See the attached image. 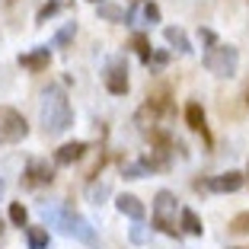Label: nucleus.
Listing matches in <instances>:
<instances>
[{"instance_id": "f257e3e1", "label": "nucleus", "mask_w": 249, "mask_h": 249, "mask_svg": "<svg viewBox=\"0 0 249 249\" xmlns=\"http://www.w3.org/2000/svg\"><path fill=\"white\" fill-rule=\"evenodd\" d=\"M38 211H42V217H45L48 227H58L61 233H67V236H73V240L87 243V246H96V243H99L93 224H89L83 214H77L73 208H58V205H45V201H42Z\"/></svg>"}, {"instance_id": "f03ea898", "label": "nucleus", "mask_w": 249, "mask_h": 249, "mask_svg": "<svg viewBox=\"0 0 249 249\" xmlns=\"http://www.w3.org/2000/svg\"><path fill=\"white\" fill-rule=\"evenodd\" d=\"M42 124L45 134H64L73 124V109L61 87H48L42 96Z\"/></svg>"}, {"instance_id": "7ed1b4c3", "label": "nucleus", "mask_w": 249, "mask_h": 249, "mask_svg": "<svg viewBox=\"0 0 249 249\" xmlns=\"http://www.w3.org/2000/svg\"><path fill=\"white\" fill-rule=\"evenodd\" d=\"M150 220H154V227L163 230L166 236L179 233V227H176V195L169 189H160L154 195V214H150Z\"/></svg>"}, {"instance_id": "20e7f679", "label": "nucleus", "mask_w": 249, "mask_h": 249, "mask_svg": "<svg viewBox=\"0 0 249 249\" xmlns=\"http://www.w3.org/2000/svg\"><path fill=\"white\" fill-rule=\"evenodd\" d=\"M201 64H205L214 77H233L236 64H240V52H236L233 45H214V48L205 52Z\"/></svg>"}, {"instance_id": "39448f33", "label": "nucleus", "mask_w": 249, "mask_h": 249, "mask_svg": "<svg viewBox=\"0 0 249 249\" xmlns=\"http://www.w3.org/2000/svg\"><path fill=\"white\" fill-rule=\"evenodd\" d=\"M29 134V122L22 118V112L0 106V144H19Z\"/></svg>"}, {"instance_id": "423d86ee", "label": "nucleus", "mask_w": 249, "mask_h": 249, "mask_svg": "<svg viewBox=\"0 0 249 249\" xmlns=\"http://www.w3.org/2000/svg\"><path fill=\"white\" fill-rule=\"evenodd\" d=\"M103 80H106V89H109L112 96H124V93H128V67H124L122 58H112L109 61Z\"/></svg>"}, {"instance_id": "0eeeda50", "label": "nucleus", "mask_w": 249, "mask_h": 249, "mask_svg": "<svg viewBox=\"0 0 249 249\" xmlns=\"http://www.w3.org/2000/svg\"><path fill=\"white\" fill-rule=\"evenodd\" d=\"M243 173L230 169V173H220V176L208 179V182H198V189H208V192H240L243 189Z\"/></svg>"}, {"instance_id": "6e6552de", "label": "nucleus", "mask_w": 249, "mask_h": 249, "mask_svg": "<svg viewBox=\"0 0 249 249\" xmlns=\"http://www.w3.org/2000/svg\"><path fill=\"white\" fill-rule=\"evenodd\" d=\"M52 182H54V166H48V160H29L26 185H52Z\"/></svg>"}, {"instance_id": "1a4fd4ad", "label": "nucleus", "mask_w": 249, "mask_h": 249, "mask_svg": "<svg viewBox=\"0 0 249 249\" xmlns=\"http://www.w3.org/2000/svg\"><path fill=\"white\" fill-rule=\"evenodd\" d=\"M83 154H87V144H83V141H71V144H61L58 150H54V166H71V163H77Z\"/></svg>"}, {"instance_id": "9d476101", "label": "nucleus", "mask_w": 249, "mask_h": 249, "mask_svg": "<svg viewBox=\"0 0 249 249\" xmlns=\"http://www.w3.org/2000/svg\"><path fill=\"white\" fill-rule=\"evenodd\" d=\"M48 64H52V52H48V45H45V48H36V52L19 54V67H26V71H32V73L45 71Z\"/></svg>"}, {"instance_id": "9b49d317", "label": "nucleus", "mask_w": 249, "mask_h": 249, "mask_svg": "<svg viewBox=\"0 0 249 249\" xmlns=\"http://www.w3.org/2000/svg\"><path fill=\"white\" fill-rule=\"evenodd\" d=\"M115 208L122 214H128L131 220H144V214H147L144 201H141V198H134V195H118L115 198Z\"/></svg>"}, {"instance_id": "f8f14e48", "label": "nucleus", "mask_w": 249, "mask_h": 249, "mask_svg": "<svg viewBox=\"0 0 249 249\" xmlns=\"http://www.w3.org/2000/svg\"><path fill=\"white\" fill-rule=\"evenodd\" d=\"M169 154H173V150H166V147H157V150H150V154H147L141 163H144L150 173H163V169H169Z\"/></svg>"}, {"instance_id": "ddd939ff", "label": "nucleus", "mask_w": 249, "mask_h": 249, "mask_svg": "<svg viewBox=\"0 0 249 249\" xmlns=\"http://www.w3.org/2000/svg\"><path fill=\"white\" fill-rule=\"evenodd\" d=\"M163 38H166V42L173 45L179 54H192V42H189V36H185L182 29H176V26H166V29H163Z\"/></svg>"}, {"instance_id": "4468645a", "label": "nucleus", "mask_w": 249, "mask_h": 249, "mask_svg": "<svg viewBox=\"0 0 249 249\" xmlns=\"http://www.w3.org/2000/svg\"><path fill=\"white\" fill-rule=\"evenodd\" d=\"M179 227H182L189 236H201V233H205L201 220H198V214L192 211V208H182V211H179Z\"/></svg>"}, {"instance_id": "2eb2a0df", "label": "nucleus", "mask_w": 249, "mask_h": 249, "mask_svg": "<svg viewBox=\"0 0 249 249\" xmlns=\"http://www.w3.org/2000/svg\"><path fill=\"white\" fill-rule=\"evenodd\" d=\"M185 124H189L192 131H201L205 134V109L198 103H189L185 106Z\"/></svg>"}, {"instance_id": "dca6fc26", "label": "nucleus", "mask_w": 249, "mask_h": 249, "mask_svg": "<svg viewBox=\"0 0 249 249\" xmlns=\"http://www.w3.org/2000/svg\"><path fill=\"white\" fill-rule=\"evenodd\" d=\"M26 243H29V249H48V243H52L48 227H26Z\"/></svg>"}, {"instance_id": "f3484780", "label": "nucleus", "mask_w": 249, "mask_h": 249, "mask_svg": "<svg viewBox=\"0 0 249 249\" xmlns=\"http://www.w3.org/2000/svg\"><path fill=\"white\" fill-rule=\"evenodd\" d=\"M99 19H106V22H124L128 19V13H124L122 7H115V3H109V0H99Z\"/></svg>"}, {"instance_id": "a211bd4d", "label": "nucleus", "mask_w": 249, "mask_h": 249, "mask_svg": "<svg viewBox=\"0 0 249 249\" xmlns=\"http://www.w3.org/2000/svg\"><path fill=\"white\" fill-rule=\"evenodd\" d=\"M73 36H77V22H64L58 29V36H54V48H67L73 42Z\"/></svg>"}, {"instance_id": "6ab92c4d", "label": "nucleus", "mask_w": 249, "mask_h": 249, "mask_svg": "<svg viewBox=\"0 0 249 249\" xmlns=\"http://www.w3.org/2000/svg\"><path fill=\"white\" fill-rule=\"evenodd\" d=\"M131 48L141 54V61H144V64H147V58H150V52H154V48H150V38L141 36V32H134V36H131Z\"/></svg>"}, {"instance_id": "aec40b11", "label": "nucleus", "mask_w": 249, "mask_h": 249, "mask_svg": "<svg viewBox=\"0 0 249 249\" xmlns=\"http://www.w3.org/2000/svg\"><path fill=\"white\" fill-rule=\"evenodd\" d=\"M230 233L233 236H249V211L236 214V217L230 220Z\"/></svg>"}, {"instance_id": "412c9836", "label": "nucleus", "mask_w": 249, "mask_h": 249, "mask_svg": "<svg viewBox=\"0 0 249 249\" xmlns=\"http://www.w3.org/2000/svg\"><path fill=\"white\" fill-rule=\"evenodd\" d=\"M122 176L124 179H144L147 176V166H144V163H124V166H122Z\"/></svg>"}, {"instance_id": "4be33fe9", "label": "nucleus", "mask_w": 249, "mask_h": 249, "mask_svg": "<svg viewBox=\"0 0 249 249\" xmlns=\"http://www.w3.org/2000/svg\"><path fill=\"white\" fill-rule=\"evenodd\" d=\"M10 220H13L16 227H26V220H29V211H26L19 201H13V205H10Z\"/></svg>"}, {"instance_id": "5701e85b", "label": "nucleus", "mask_w": 249, "mask_h": 249, "mask_svg": "<svg viewBox=\"0 0 249 249\" xmlns=\"http://www.w3.org/2000/svg\"><path fill=\"white\" fill-rule=\"evenodd\" d=\"M109 192H112L109 182H93V185H89V201H93V205H99V201H103Z\"/></svg>"}, {"instance_id": "b1692460", "label": "nucleus", "mask_w": 249, "mask_h": 249, "mask_svg": "<svg viewBox=\"0 0 249 249\" xmlns=\"http://www.w3.org/2000/svg\"><path fill=\"white\" fill-rule=\"evenodd\" d=\"M141 16H144V22H160V7L157 3H141Z\"/></svg>"}, {"instance_id": "393cba45", "label": "nucleus", "mask_w": 249, "mask_h": 249, "mask_svg": "<svg viewBox=\"0 0 249 249\" xmlns=\"http://www.w3.org/2000/svg\"><path fill=\"white\" fill-rule=\"evenodd\" d=\"M58 10H61V0H48V3H45V7L36 13V22H45L48 16H54V13H58Z\"/></svg>"}, {"instance_id": "a878e982", "label": "nucleus", "mask_w": 249, "mask_h": 249, "mask_svg": "<svg viewBox=\"0 0 249 249\" xmlns=\"http://www.w3.org/2000/svg\"><path fill=\"white\" fill-rule=\"evenodd\" d=\"M147 240H150V230H147L141 220H134V227H131V243H138V246H141V243H147Z\"/></svg>"}, {"instance_id": "bb28decb", "label": "nucleus", "mask_w": 249, "mask_h": 249, "mask_svg": "<svg viewBox=\"0 0 249 249\" xmlns=\"http://www.w3.org/2000/svg\"><path fill=\"white\" fill-rule=\"evenodd\" d=\"M166 61H169L166 52H150V58H147V67H150V71H157V67H166Z\"/></svg>"}, {"instance_id": "cd10ccee", "label": "nucleus", "mask_w": 249, "mask_h": 249, "mask_svg": "<svg viewBox=\"0 0 249 249\" xmlns=\"http://www.w3.org/2000/svg\"><path fill=\"white\" fill-rule=\"evenodd\" d=\"M0 240H3V217H0Z\"/></svg>"}, {"instance_id": "c85d7f7f", "label": "nucleus", "mask_w": 249, "mask_h": 249, "mask_svg": "<svg viewBox=\"0 0 249 249\" xmlns=\"http://www.w3.org/2000/svg\"><path fill=\"white\" fill-rule=\"evenodd\" d=\"M3 189H7V185H3V179H0V198H3Z\"/></svg>"}, {"instance_id": "c756f323", "label": "nucleus", "mask_w": 249, "mask_h": 249, "mask_svg": "<svg viewBox=\"0 0 249 249\" xmlns=\"http://www.w3.org/2000/svg\"><path fill=\"white\" fill-rule=\"evenodd\" d=\"M131 3H144V0H131Z\"/></svg>"}, {"instance_id": "7c9ffc66", "label": "nucleus", "mask_w": 249, "mask_h": 249, "mask_svg": "<svg viewBox=\"0 0 249 249\" xmlns=\"http://www.w3.org/2000/svg\"><path fill=\"white\" fill-rule=\"evenodd\" d=\"M89 3H99V0H89Z\"/></svg>"}]
</instances>
